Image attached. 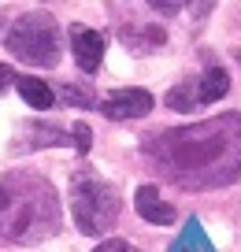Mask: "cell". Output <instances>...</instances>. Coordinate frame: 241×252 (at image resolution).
Here are the masks:
<instances>
[{
  "mask_svg": "<svg viewBox=\"0 0 241 252\" xmlns=\"http://www.w3.org/2000/svg\"><path fill=\"white\" fill-rule=\"evenodd\" d=\"M93 252H138L130 241H123V237H111V241H101Z\"/></svg>",
  "mask_w": 241,
  "mask_h": 252,
  "instance_id": "5bb4252c",
  "label": "cell"
},
{
  "mask_svg": "<svg viewBox=\"0 0 241 252\" xmlns=\"http://www.w3.org/2000/svg\"><path fill=\"white\" fill-rule=\"evenodd\" d=\"M15 89H19V96H23V104H30L34 111H48V108L56 104L52 86H45L41 78H26V74H19V78H15Z\"/></svg>",
  "mask_w": 241,
  "mask_h": 252,
  "instance_id": "ba28073f",
  "label": "cell"
},
{
  "mask_svg": "<svg viewBox=\"0 0 241 252\" xmlns=\"http://www.w3.org/2000/svg\"><path fill=\"white\" fill-rule=\"evenodd\" d=\"M108 119H145L152 111V93L148 89H115L104 96V104H97Z\"/></svg>",
  "mask_w": 241,
  "mask_h": 252,
  "instance_id": "5b68a950",
  "label": "cell"
},
{
  "mask_svg": "<svg viewBox=\"0 0 241 252\" xmlns=\"http://www.w3.org/2000/svg\"><path fill=\"white\" fill-rule=\"evenodd\" d=\"M156 4H160V8H174V0H156Z\"/></svg>",
  "mask_w": 241,
  "mask_h": 252,
  "instance_id": "2e32d148",
  "label": "cell"
},
{
  "mask_svg": "<svg viewBox=\"0 0 241 252\" xmlns=\"http://www.w3.org/2000/svg\"><path fill=\"white\" fill-rule=\"evenodd\" d=\"M156 171L182 186H219L241 174V115H219L204 126L160 130L145 145Z\"/></svg>",
  "mask_w": 241,
  "mask_h": 252,
  "instance_id": "6da1fadb",
  "label": "cell"
},
{
  "mask_svg": "<svg viewBox=\"0 0 241 252\" xmlns=\"http://www.w3.org/2000/svg\"><path fill=\"white\" fill-rule=\"evenodd\" d=\"M67 33H70V52H74V63L86 74H93L97 67H101V60H104V37L97 30H89V26H82V23H74Z\"/></svg>",
  "mask_w": 241,
  "mask_h": 252,
  "instance_id": "8992f818",
  "label": "cell"
},
{
  "mask_svg": "<svg viewBox=\"0 0 241 252\" xmlns=\"http://www.w3.org/2000/svg\"><path fill=\"white\" fill-rule=\"evenodd\" d=\"M70 208H74V222L82 234L101 237L119 215V193L108 189L97 174L78 171L70 182Z\"/></svg>",
  "mask_w": 241,
  "mask_h": 252,
  "instance_id": "277c9868",
  "label": "cell"
},
{
  "mask_svg": "<svg viewBox=\"0 0 241 252\" xmlns=\"http://www.w3.org/2000/svg\"><path fill=\"white\" fill-rule=\"evenodd\" d=\"M70 141H74V149L82 152V156H86V152H89V145H93V130H89L86 123H78L74 130H70Z\"/></svg>",
  "mask_w": 241,
  "mask_h": 252,
  "instance_id": "7c38bea8",
  "label": "cell"
},
{
  "mask_svg": "<svg viewBox=\"0 0 241 252\" xmlns=\"http://www.w3.org/2000/svg\"><path fill=\"white\" fill-rule=\"evenodd\" d=\"M226 93H230V74H226L223 67H208V71L201 74V82H197L201 104H215V100H223Z\"/></svg>",
  "mask_w": 241,
  "mask_h": 252,
  "instance_id": "9c48e42d",
  "label": "cell"
},
{
  "mask_svg": "<svg viewBox=\"0 0 241 252\" xmlns=\"http://www.w3.org/2000/svg\"><path fill=\"white\" fill-rule=\"evenodd\" d=\"M134 208H138V215L145 222H152V226H171L174 222V204L160 197L156 186H141L138 193H134Z\"/></svg>",
  "mask_w": 241,
  "mask_h": 252,
  "instance_id": "52a82bcc",
  "label": "cell"
},
{
  "mask_svg": "<svg viewBox=\"0 0 241 252\" xmlns=\"http://www.w3.org/2000/svg\"><path fill=\"white\" fill-rule=\"evenodd\" d=\"M182 4H186V11H189L193 19H204L211 8H215V0H182Z\"/></svg>",
  "mask_w": 241,
  "mask_h": 252,
  "instance_id": "4fadbf2b",
  "label": "cell"
},
{
  "mask_svg": "<svg viewBox=\"0 0 241 252\" xmlns=\"http://www.w3.org/2000/svg\"><path fill=\"white\" fill-rule=\"evenodd\" d=\"M197 104H201V96H197V86H189V82H182V86H174L167 93V108H174V111H193Z\"/></svg>",
  "mask_w": 241,
  "mask_h": 252,
  "instance_id": "8fae6325",
  "label": "cell"
},
{
  "mask_svg": "<svg viewBox=\"0 0 241 252\" xmlns=\"http://www.w3.org/2000/svg\"><path fill=\"white\" fill-rule=\"evenodd\" d=\"M4 48H8L15 60L34 63V67H56V63H60V26H56V19L45 15V11L19 15L15 23H11L8 37H4Z\"/></svg>",
  "mask_w": 241,
  "mask_h": 252,
  "instance_id": "3957f363",
  "label": "cell"
},
{
  "mask_svg": "<svg viewBox=\"0 0 241 252\" xmlns=\"http://www.w3.org/2000/svg\"><path fill=\"white\" fill-rule=\"evenodd\" d=\"M238 60H241V56H238Z\"/></svg>",
  "mask_w": 241,
  "mask_h": 252,
  "instance_id": "e0dca14e",
  "label": "cell"
},
{
  "mask_svg": "<svg viewBox=\"0 0 241 252\" xmlns=\"http://www.w3.org/2000/svg\"><path fill=\"white\" fill-rule=\"evenodd\" d=\"M30 178H8L0 182V237L8 241H37L60 222V208L52 204L45 182L34 186V193H26Z\"/></svg>",
  "mask_w": 241,
  "mask_h": 252,
  "instance_id": "7a4b0ae2",
  "label": "cell"
},
{
  "mask_svg": "<svg viewBox=\"0 0 241 252\" xmlns=\"http://www.w3.org/2000/svg\"><path fill=\"white\" fill-rule=\"evenodd\" d=\"M15 78H19V74L11 71L8 63H0V93H4V89H8V86H15Z\"/></svg>",
  "mask_w": 241,
  "mask_h": 252,
  "instance_id": "9a60e30c",
  "label": "cell"
},
{
  "mask_svg": "<svg viewBox=\"0 0 241 252\" xmlns=\"http://www.w3.org/2000/svg\"><path fill=\"white\" fill-rule=\"evenodd\" d=\"M56 100H63L67 108H97V93L93 89H82V86H60L56 89Z\"/></svg>",
  "mask_w": 241,
  "mask_h": 252,
  "instance_id": "30bf717a",
  "label": "cell"
}]
</instances>
